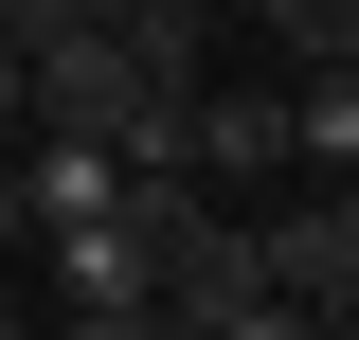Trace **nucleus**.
I'll return each instance as SVG.
<instances>
[{
    "mask_svg": "<svg viewBox=\"0 0 359 340\" xmlns=\"http://www.w3.org/2000/svg\"><path fill=\"white\" fill-rule=\"evenodd\" d=\"M180 179L269 197V179H287V90H198V108H180Z\"/></svg>",
    "mask_w": 359,
    "mask_h": 340,
    "instance_id": "nucleus-1",
    "label": "nucleus"
},
{
    "mask_svg": "<svg viewBox=\"0 0 359 340\" xmlns=\"http://www.w3.org/2000/svg\"><path fill=\"white\" fill-rule=\"evenodd\" d=\"M108 54L144 90H216V0H108Z\"/></svg>",
    "mask_w": 359,
    "mask_h": 340,
    "instance_id": "nucleus-2",
    "label": "nucleus"
},
{
    "mask_svg": "<svg viewBox=\"0 0 359 340\" xmlns=\"http://www.w3.org/2000/svg\"><path fill=\"white\" fill-rule=\"evenodd\" d=\"M18 251L54 269V304H162V269L126 251V215H90V233H18Z\"/></svg>",
    "mask_w": 359,
    "mask_h": 340,
    "instance_id": "nucleus-3",
    "label": "nucleus"
},
{
    "mask_svg": "<svg viewBox=\"0 0 359 340\" xmlns=\"http://www.w3.org/2000/svg\"><path fill=\"white\" fill-rule=\"evenodd\" d=\"M359 162V54H323V72H287V179H341Z\"/></svg>",
    "mask_w": 359,
    "mask_h": 340,
    "instance_id": "nucleus-4",
    "label": "nucleus"
},
{
    "mask_svg": "<svg viewBox=\"0 0 359 340\" xmlns=\"http://www.w3.org/2000/svg\"><path fill=\"white\" fill-rule=\"evenodd\" d=\"M252 36L287 54V72H323V54H359V0H252Z\"/></svg>",
    "mask_w": 359,
    "mask_h": 340,
    "instance_id": "nucleus-5",
    "label": "nucleus"
},
{
    "mask_svg": "<svg viewBox=\"0 0 359 340\" xmlns=\"http://www.w3.org/2000/svg\"><path fill=\"white\" fill-rule=\"evenodd\" d=\"M216 340H323V323H306V304H287V287H252V304H233Z\"/></svg>",
    "mask_w": 359,
    "mask_h": 340,
    "instance_id": "nucleus-6",
    "label": "nucleus"
},
{
    "mask_svg": "<svg viewBox=\"0 0 359 340\" xmlns=\"http://www.w3.org/2000/svg\"><path fill=\"white\" fill-rule=\"evenodd\" d=\"M36 340H144V304H54Z\"/></svg>",
    "mask_w": 359,
    "mask_h": 340,
    "instance_id": "nucleus-7",
    "label": "nucleus"
},
{
    "mask_svg": "<svg viewBox=\"0 0 359 340\" xmlns=\"http://www.w3.org/2000/svg\"><path fill=\"white\" fill-rule=\"evenodd\" d=\"M323 215H341V251H359V162H341V179H323Z\"/></svg>",
    "mask_w": 359,
    "mask_h": 340,
    "instance_id": "nucleus-8",
    "label": "nucleus"
},
{
    "mask_svg": "<svg viewBox=\"0 0 359 340\" xmlns=\"http://www.w3.org/2000/svg\"><path fill=\"white\" fill-rule=\"evenodd\" d=\"M0 251H18V143H0Z\"/></svg>",
    "mask_w": 359,
    "mask_h": 340,
    "instance_id": "nucleus-9",
    "label": "nucleus"
},
{
    "mask_svg": "<svg viewBox=\"0 0 359 340\" xmlns=\"http://www.w3.org/2000/svg\"><path fill=\"white\" fill-rule=\"evenodd\" d=\"M0 143H18V54H0Z\"/></svg>",
    "mask_w": 359,
    "mask_h": 340,
    "instance_id": "nucleus-10",
    "label": "nucleus"
},
{
    "mask_svg": "<svg viewBox=\"0 0 359 340\" xmlns=\"http://www.w3.org/2000/svg\"><path fill=\"white\" fill-rule=\"evenodd\" d=\"M0 340H36V323H18V304H0Z\"/></svg>",
    "mask_w": 359,
    "mask_h": 340,
    "instance_id": "nucleus-11",
    "label": "nucleus"
},
{
    "mask_svg": "<svg viewBox=\"0 0 359 340\" xmlns=\"http://www.w3.org/2000/svg\"><path fill=\"white\" fill-rule=\"evenodd\" d=\"M72 18H108V0H72Z\"/></svg>",
    "mask_w": 359,
    "mask_h": 340,
    "instance_id": "nucleus-12",
    "label": "nucleus"
}]
</instances>
